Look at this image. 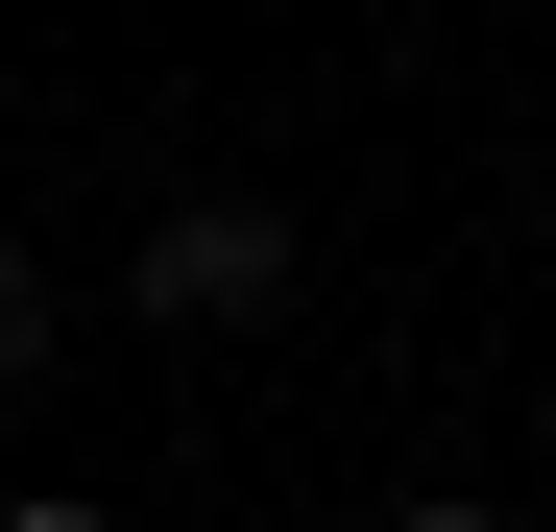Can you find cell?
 <instances>
[{"mask_svg":"<svg viewBox=\"0 0 556 532\" xmlns=\"http://www.w3.org/2000/svg\"><path fill=\"white\" fill-rule=\"evenodd\" d=\"M291 291H315L291 194H146V242H122V315H169V339H266Z\"/></svg>","mask_w":556,"mask_h":532,"instance_id":"cell-1","label":"cell"},{"mask_svg":"<svg viewBox=\"0 0 556 532\" xmlns=\"http://www.w3.org/2000/svg\"><path fill=\"white\" fill-rule=\"evenodd\" d=\"M49 339H73V315H49V242L0 218V388H49Z\"/></svg>","mask_w":556,"mask_h":532,"instance_id":"cell-2","label":"cell"},{"mask_svg":"<svg viewBox=\"0 0 556 532\" xmlns=\"http://www.w3.org/2000/svg\"><path fill=\"white\" fill-rule=\"evenodd\" d=\"M388 532H508V508H484V484H412V508H388Z\"/></svg>","mask_w":556,"mask_h":532,"instance_id":"cell-3","label":"cell"},{"mask_svg":"<svg viewBox=\"0 0 556 532\" xmlns=\"http://www.w3.org/2000/svg\"><path fill=\"white\" fill-rule=\"evenodd\" d=\"M0 532H122V508H73V484H25V508H0Z\"/></svg>","mask_w":556,"mask_h":532,"instance_id":"cell-4","label":"cell"}]
</instances>
